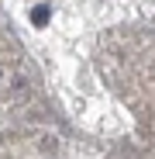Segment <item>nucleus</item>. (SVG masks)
Returning <instances> with one entry per match:
<instances>
[{"label":"nucleus","mask_w":155,"mask_h":159,"mask_svg":"<svg viewBox=\"0 0 155 159\" xmlns=\"http://www.w3.org/2000/svg\"><path fill=\"white\" fill-rule=\"evenodd\" d=\"M31 17H35V24H45V21H48V11H45V7H38Z\"/></svg>","instance_id":"obj_1"}]
</instances>
